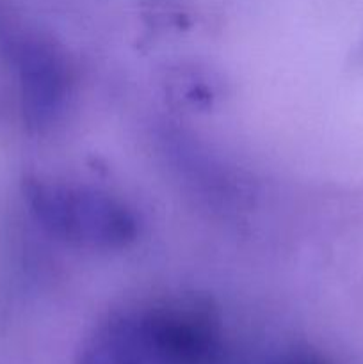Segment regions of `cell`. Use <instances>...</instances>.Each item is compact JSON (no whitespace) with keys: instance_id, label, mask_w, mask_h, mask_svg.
<instances>
[{"instance_id":"1","label":"cell","mask_w":363,"mask_h":364,"mask_svg":"<svg viewBox=\"0 0 363 364\" xmlns=\"http://www.w3.org/2000/svg\"><path fill=\"white\" fill-rule=\"evenodd\" d=\"M25 199L39 226L66 244L120 249L137 235L135 217L110 194L63 181H27Z\"/></svg>"},{"instance_id":"2","label":"cell","mask_w":363,"mask_h":364,"mask_svg":"<svg viewBox=\"0 0 363 364\" xmlns=\"http://www.w3.org/2000/svg\"><path fill=\"white\" fill-rule=\"evenodd\" d=\"M23 109L31 123H45L59 109L66 91L63 60L46 43L25 39L16 48Z\"/></svg>"}]
</instances>
